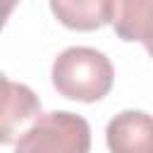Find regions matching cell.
Wrapping results in <instances>:
<instances>
[{
    "instance_id": "cell-1",
    "label": "cell",
    "mask_w": 153,
    "mask_h": 153,
    "mask_svg": "<svg viewBox=\"0 0 153 153\" xmlns=\"http://www.w3.org/2000/svg\"><path fill=\"white\" fill-rule=\"evenodd\" d=\"M110 60L88 45H72L53 62V86L60 96L81 103H96L112 88Z\"/></svg>"
},
{
    "instance_id": "cell-2",
    "label": "cell",
    "mask_w": 153,
    "mask_h": 153,
    "mask_svg": "<svg viewBox=\"0 0 153 153\" xmlns=\"http://www.w3.org/2000/svg\"><path fill=\"white\" fill-rule=\"evenodd\" d=\"M91 127L81 115L53 110L38 115L17 139L14 153H88Z\"/></svg>"
},
{
    "instance_id": "cell-3",
    "label": "cell",
    "mask_w": 153,
    "mask_h": 153,
    "mask_svg": "<svg viewBox=\"0 0 153 153\" xmlns=\"http://www.w3.org/2000/svg\"><path fill=\"white\" fill-rule=\"evenodd\" d=\"M110 153H153V115L122 110L105 127Z\"/></svg>"
},
{
    "instance_id": "cell-4",
    "label": "cell",
    "mask_w": 153,
    "mask_h": 153,
    "mask_svg": "<svg viewBox=\"0 0 153 153\" xmlns=\"http://www.w3.org/2000/svg\"><path fill=\"white\" fill-rule=\"evenodd\" d=\"M38 115H41L38 96L29 86L2 76V127H0L2 143H12L19 127L29 120L33 122Z\"/></svg>"
},
{
    "instance_id": "cell-5",
    "label": "cell",
    "mask_w": 153,
    "mask_h": 153,
    "mask_svg": "<svg viewBox=\"0 0 153 153\" xmlns=\"http://www.w3.org/2000/svg\"><path fill=\"white\" fill-rule=\"evenodd\" d=\"M115 0H50V10L60 24L76 31H93L112 24Z\"/></svg>"
},
{
    "instance_id": "cell-6",
    "label": "cell",
    "mask_w": 153,
    "mask_h": 153,
    "mask_svg": "<svg viewBox=\"0 0 153 153\" xmlns=\"http://www.w3.org/2000/svg\"><path fill=\"white\" fill-rule=\"evenodd\" d=\"M112 26L122 41L153 43V0H115Z\"/></svg>"
},
{
    "instance_id": "cell-7",
    "label": "cell",
    "mask_w": 153,
    "mask_h": 153,
    "mask_svg": "<svg viewBox=\"0 0 153 153\" xmlns=\"http://www.w3.org/2000/svg\"><path fill=\"white\" fill-rule=\"evenodd\" d=\"M146 50H148V55L153 57V43H148V45H146Z\"/></svg>"
}]
</instances>
